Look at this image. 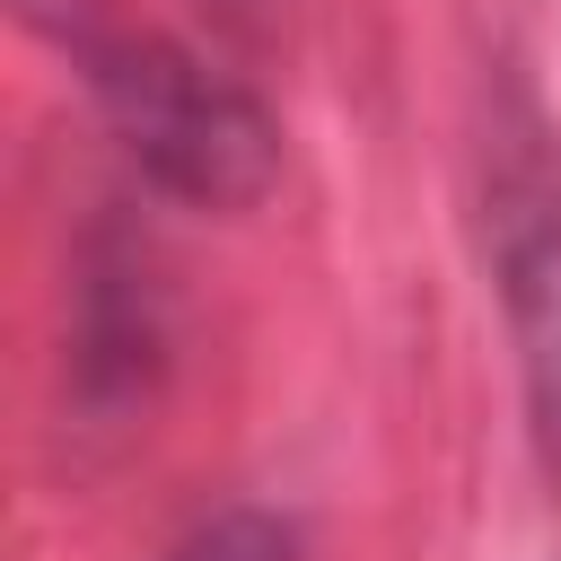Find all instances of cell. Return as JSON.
I'll return each instance as SVG.
<instances>
[{"instance_id":"cell-1","label":"cell","mask_w":561,"mask_h":561,"mask_svg":"<svg viewBox=\"0 0 561 561\" xmlns=\"http://www.w3.org/2000/svg\"><path fill=\"white\" fill-rule=\"evenodd\" d=\"M18 9L79 53L114 140L158 193L193 210H254L280 184V123L263 114L254 88H237L228 70H210L167 35H114L96 0H18Z\"/></svg>"},{"instance_id":"cell-2","label":"cell","mask_w":561,"mask_h":561,"mask_svg":"<svg viewBox=\"0 0 561 561\" xmlns=\"http://www.w3.org/2000/svg\"><path fill=\"white\" fill-rule=\"evenodd\" d=\"M482 245H491V289L517 342L526 438L543 482L561 491V149L517 88L491 105V131H482Z\"/></svg>"},{"instance_id":"cell-3","label":"cell","mask_w":561,"mask_h":561,"mask_svg":"<svg viewBox=\"0 0 561 561\" xmlns=\"http://www.w3.org/2000/svg\"><path fill=\"white\" fill-rule=\"evenodd\" d=\"M158 359V307H149V272H96L88 280V324H79V394L88 403H131L140 377Z\"/></svg>"},{"instance_id":"cell-4","label":"cell","mask_w":561,"mask_h":561,"mask_svg":"<svg viewBox=\"0 0 561 561\" xmlns=\"http://www.w3.org/2000/svg\"><path fill=\"white\" fill-rule=\"evenodd\" d=\"M167 561H298V543H289V526L263 517V508H219V517L193 526Z\"/></svg>"},{"instance_id":"cell-5","label":"cell","mask_w":561,"mask_h":561,"mask_svg":"<svg viewBox=\"0 0 561 561\" xmlns=\"http://www.w3.org/2000/svg\"><path fill=\"white\" fill-rule=\"evenodd\" d=\"M202 9H210L228 35H245V44H254V35H272V18H280V0H202Z\"/></svg>"}]
</instances>
